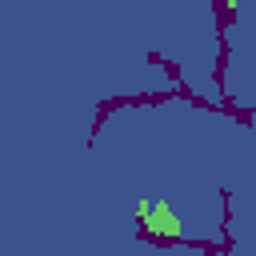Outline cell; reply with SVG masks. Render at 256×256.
Instances as JSON below:
<instances>
[]
</instances>
